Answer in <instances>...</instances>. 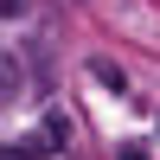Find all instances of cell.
<instances>
[{
    "instance_id": "6da1fadb",
    "label": "cell",
    "mask_w": 160,
    "mask_h": 160,
    "mask_svg": "<svg viewBox=\"0 0 160 160\" xmlns=\"http://www.w3.org/2000/svg\"><path fill=\"white\" fill-rule=\"evenodd\" d=\"M0 160H38V141H13V148H0Z\"/></svg>"
},
{
    "instance_id": "3957f363",
    "label": "cell",
    "mask_w": 160,
    "mask_h": 160,
    "mask_svg": "<svg viewBox=\"0 0 160 160\" xmlns=\"http://www.w3.org/2000/svg\"><path fill=\"white\" fill-rule=\"evenodd\" d=\"M115 160H148V148H135V141H128V148L115 154Z\"/></svg>"
},
{
    "instance_id": "7a4b0ae2",
    "label": "cell",
    "mask_w": 160,
    "mask_h": 160,
    "mask_svg": "<svg viewBox=\"0 0 160 160\" xmlns=\"http://www.w3.org/2000/svg\"><path fill=\"white\" fill-rule=\"evenodd\" d=\"M26 7H32V0H0V19H19Z\"/></svg>"
}]
</instances>
